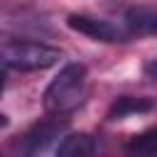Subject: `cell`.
<instances>
[{
	"mask_svg": "<svg viewBox=\"0 0 157 157\" xmlns=\"http://www.w3.org/2000/svg\"><path fill=\"white\" fill-rule=\"evenodd\" d=\"M157 132L145 130L142 135H135L130 140V157H157Z\"/></svg>",
	"mask_w": 157,
	"mask_h": 157,
	"instance_id": "8",
	"label": "cell"
},
{
	"mask_svg": "<svg viewBox=\"0 0 157 157\" xmlns=\"http://www.w3.org/2000/svg\"><path fill=\"white\" fill-rule=\"evenodd\" d=\"M0 157H2V155H0Z\"/></svg>",
	"mask_w": 157,
	"mask_h": 157,
	"instance_id": "11",
	"label": "cell"
},
{
	"mask_svg": "<svg viewBox=\"0 0 157 157\" xmlns=\"http://www.w3.org/2000/svg\"><path fill=\"white\" fill-rule=\"evenodd\" d=\"M61 49L32 42V39H10L0 44V64L17 71H44L61 61Z\"/></svg>",
	"mask_w": 157,
	"mask_h": 157,
	"instance_id": "2",
	"label": "cell"
},
{
	"mask_svg": "<svg viewBox=\"0 0 157 157\" xmlns=\"http://www.w3.org/2000/svg\"><path fill=\"white\" fill-rule=\"evenodd\" d=\"M5 125H7V118H5V115H0V130H2Z\"/></svg>",
	"mask_w": 157,
	"mask_h": 157,
	"instance_id": "10",
	"label": "cell"
},
{
	"mask_svg": "<svg viewBox=\"0 0 157 157\" xmlns=\"http://www.w3.org/2000/svg\"><path fill=\"white\" fill-rule=\"evenodd\" d=\"M66 25L78 32V34H86L96 42H128V32L123 25L118 22H110V20H103V17H93V15H81V12H74L66 17Z\"/></svg>",
	"mask_w": 157,
	"mask_h": 157,
	"instance_id": "3",
	"label": "cell"
},
{
	"mask_svg": "<svg viewBox=\"0 0 157 157\" xmlns=\"http://www.w3.org/2000/svg\"><path fill=\"white\" fill-rule=\"evenodd\" d=\"M64 130V123L61 120H44V123H37L22 140V150H25V157H42L44 150L49 147V142Z\"/></svg>",
	"mask_w": 157,
	"mask_h": 157,
	"instance_id": "4",
	"label": "cell"
},
{
	"mask_svg": "<svg viewBox=\"0 0 157 157\" xmlns=\"http://www.w3.org/2000/svg\"><path fill=\"white\" fill-rule=\"evenodd\" d=\"M152 110V101L150 98H135V96H120L110 103L108 108V120H120L135 113H147Z\"/></svg>",
	"mask_w": 157,
	"mask_h": 157,
	"instance_id": "7",
	"label": "cell"
},
{
	"mask_svg": "<svg viewBox=\"0 0 157 157\" xmlns=\"http://www.w3.org/2000/svg\"><path fill=\"white\" fill-rule=\"evenodd\" d=\"M88 93V71L83 64H66L59 69V74L49 81V86L42 93V105L49 115H69L74 113Z\"/></svg>",
	"mask_w": 157,
	"mask_h": 157,
	"instance_id": "1",
	"label": "cell"
},
{
	"mask_svg": "<svg viewBox=\"0 0 157 157\" xmlns=\"http://www.w3.org/2000/svg\"><path fill=\"white\" fill-rule=\"evenodd\" d=\"M96 137L88 132H69L61 137L54 157H93Z\"/></svg>",
	"mask_w": 157,
	"mask_h": 157,
	"instance_id": "5",
	"label": "cell"
},
{
	"mask_svg": "<svg viewBox=\"0 0 157 157\" xmlns=\"http://www.w3.org/2000/svg\"><path fill=\"white\" fill-rule=\"evenodd\" d=\"M155 25H157V15L152 7H130L123 20L128 34H152Z\"/></svg>",
	"mask_w": 157,
	"mask_h": 157,
	"instance_id": "6",
	"label": "cell"
},
{
	"mask_svg": "<svg viewBox=\"0 0 157 157\" xmlns=\"http://www.w3.org/2000/svg\"><path fill=\"white\" fill-rule=\"evenodd\" d=\"M2 88H5V74L0 71V96H2Z\"/></svg>",
	"mask_w": 157,
	"mask_h": 157,
	"instance_id": "9",
	"label": "cell"
}]
</instances>
